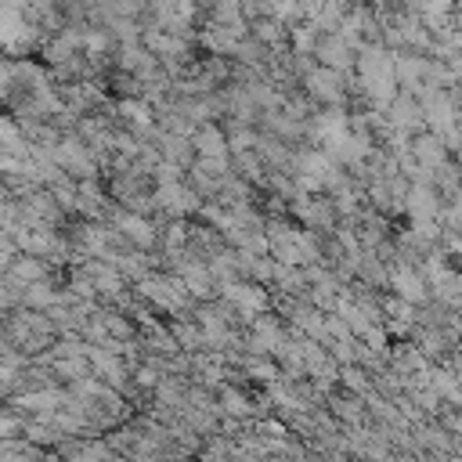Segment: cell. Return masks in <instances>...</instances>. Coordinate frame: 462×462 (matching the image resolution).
<instances>
[{"label": "cell", "instance_id": "6da1fadb", "mask_svg": "<svg viewBox=\"0 0 462 462\" xmlns=\"http://www.w3.org/2000/svg\"><path fill=\"white\" fill-rule=\"evenodd\" d=\"M11 274H14V278H22V282H29V278H40V274H43V267H40L32 256H22V260H14V263H11Z\"/></svg>", "mask_w": 462, "mask_h": 462}]
</instances>
